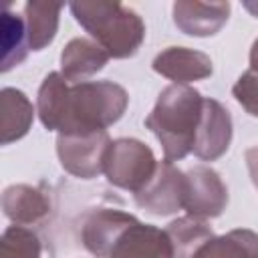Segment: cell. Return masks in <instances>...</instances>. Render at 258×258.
<instances>
[{"instance_id":"obj_1","label":"cell","mask_w":258,"mask_h":258,"mask_svg":"<svg viewBox=\"0 0 258 258\" xmlns=\"http://www.w3.org/2000/svg\"><path fill=\"white\" fill-rule=\"evenodd\" d=\"M202 109L204 97L189 85H169L159 93L145 127L161 143L165 161L173 163L191 153Z\"/></svg>"},{"instance_id":"obj_2","label":"cell","mask_w":258,"mask_h":258,"mask_svg":"<svg viewBox=\"0 0 258 258\" xmlns=\"http://www.w3.org/2000/svg\"><path fill=\"white\" fill-rule=\"evenodd\" d=\"M75 20L99 42L109 56L129 58L137 54L145 40V22L141 16L119 2H71Z\"/></svg>"},{"instance_id":"obj_3","label":"cell","mask_w":258,"mask_h":258,"mask_svg":"<svg viewBox=\"0 0 258 258\" xmlns=\"http://www.w3.org/2000/svg\"><path fill=\"white\" fill-rule=\"evenodd\" d=\"M129 105L127 91L113 81H85L69 87L58 133H95L115 125Z\"/></svg>"},{"instance_id":"obj_4","label":"cell","mask_w":258,"mask_h":258,"mask_svg":"<svg viewBox=\"0 0 258 258\" xmlns=\"http://www.w3.org/2000/svg\"><path fill=\"white\" fill-rule=\"evenodd\" d=\"M157 161L149 145L133 137H119L107 149L103 173L111 185L137 194L151 179Z\"/></svg>"},{"instance_id":"obj_5","label":"cell","mask_w":258,"mask_h":258,"mask_svg":"<svg viewBox=\"0 0 258 258\" xmlns=\"http://www.w3.org/2000/svg\"><path fill=\"white\" fill-rule=\"evenodd\" d=\"M111 145L107 131L58 133L56 155L60 167L81 179H93L105 169V155Z\"/></svg>"},{"instance_id":"obj_6","label":"cell","mask_w":258,"mask_h":258,"mask_svg":"<svg viewBox=\"0 0 258 258\" xmlns=\"http://www.w3.org/2000/svg\"><path fill=\"white\" fill-rule=\"evenodd\" d=\"M135 204L151 216H171L183 208L185 173L171 161H157L151 179L137 191Z\"/></svg>"},{"instance_id":"obj_7","label":"cell","mask_w":258,"mask_h":258,"mask_svg":"<svg viewBox=\"0 0 258 258\" xmlns=\"http://www.w3.org/2000/svg\"><path fill=\"white\" fill-rule=\"evenodd\" d=\"M228 206V187L220 173L208 165H196L185 171L183 210L187 216L210 220L222 216Z\"/></svg>"},{"instance_id":"obj_8","label":"cell","mask_w":258,"mask_h":258,"mask_svg":"<svg viewBox=\"0 0 258 258\" xmlns=\"http://www.w3.org/2000/svg\"><path fill=\"white\" fill-rule=\"evenodd\" d=\"M232 115L216 99L204 97L202 119L198 125L191 153L202 161L220 159L232 143Z\"/></svg>"},{"instance_id":"obj_9","label":"cell","mask_w":258,"mask_h":258,"mask_svg":"<svg viewBox=\"0 0 258 258\" xmlns=\"http://www.w3.org/2000/svg\"><path fill=\"white\" fill-rule=\"evenodd\" d=\"M133 214L115 208H99L91 212L81 228L83 246L97 258H109L119 236L135 222Z\"/></svg>"},{"instance_id":"obj_10","label":"cell","mask_w":258,"mask_h":258,"mask_svg":"<svg viewBox=\"0 0 258 258\" xmlns=\"http://www.w3.org/2000/svg\"><path fill=\"white\" fill-rule=\"evenodd\" d=\"M153 71L173 85H187L194 81L208 79L214 73L212 58L196 48L187 46H167L163 48L151 62Z\"/></svg>"},{"instance_id":"obj_11","label":"cell","mask_w":258,"mask_h":258,"mask_svg":"<svg viewBox=\"0 0 258 258\" xmlns=\"http://www.w3.org/2000/svg\"><path fill=\"white\" fill-rule=\"evenodd\" d=\"M109 258H175L165 230L135 220L115 242Z\"/></svg>"},{"instance_id":"obj_12","label":"cell","mask_w":258,"mask_h":258,"mask_svg":"<svg viewBox=\"0 0 258 258\" xmlns=\"http://www.w3.org/2000/svg\"><path fill=\"white\" fill-rule=\"evenodd\" d=\"M173 24L187 36H214L230 16V2H189L179 0L171 8Z\"/></svg>"},{"instance_id":"obj_13","label":"cell","mask_w":258,"mask_h":258,"mask_svg":"<svg viewBox=\"0 0 258 258\" xmlns=\"http://www.w3.org/2000/svg\"><path fill=\"white\" fill-rule=\"evenodd\" d=\"M109 52L91 38H71L60 52V75L67 83H85L89 77L105 69Z\"/></svg>"},{"instance_id":"obj_14","label":"cell","mask_w":258,"mask_h":258,"mask_svg":"<svg viewBox=\"0 0 258 258\" xmlns=\"http://www.w3.org/2000/svg\"><path fill=\"white\" fill-rule=\"evenodd\" d=\"M2 210L4 216L16 226H32L50 214V202L38 187L14 183L2 194Z\"/></svg>"},{"instance_id":"obj_15","label":"cell","mask_w":258,"mask_h":258,"mask_svg":"<svg viewBox=\"0 0 258 258\" xmlns=\"http://www.w3.org/2000/svg\"><path fill=\"white\" fill-rule=\"evenodd\" d=\"M2 103V145L22 139L34 121V107L30 99L14 87H4L0 93Z\"/></svg>"},{"instance_id":"obj_16","label":"cell","mask_w":258,"mask_h":258,"mask_svg":"<svg viewBox=\"0 0 258 258\" xmlns=\"http://www.w3.org/2000/svg\"><path fill=\"white\" fill-rule=\"evenodd\" d=\"M60 10H62L60 2L30 0L24 4V26H26V40L30 50H42L54 40L58 32Z\"/></svg>"},{"instance_id":"obj_17","label":"cell","mask_w":258,"mask_h":258,"mask_svg":"<svg viewBox=\"0 0 258 258\" xmlns=\"http://www.w3.org/2000/svg\"><path fill=\"white\" fill-rule=\"evenodd\" d=\"M194 258H258V234L248 228H236L210 238Z\"/></svg>"},{"instance_id":"obj_18","label":"cell","mask_w":258,"mask_h":258,"mask_svg":"<svg viewBox=\"0 0 258 258\" xmlns=\"http://www.w3.org/2000/svg\"><path fill=\"white\" fill-rule=\"evenodd\" d=\"M69 95V83L60 73H48L38 89L36 111L40 123L48 131H58L64 115V103Z\"/></svg>"},{"instance_id":"obj_19","label":"cell","mask_w":258,"mask_h":258,"mask_svg":"<svg viewBox=\"0 0 258 258\" xmlns=\"http://www.w3.org/2000/svg\"><path fill=\"white\" fill-rule=\"evenodd\" d=\"M165 232H167L169 242L173 246L175 258H194V254L210 238H214V232L206 224V220H200L194 216H183V218L169 222Z\"/></svg>"},{"instance_id":"obj_20","label":"cell","mask_w":258,"mask_h":258,"mask_svg":"<svg viewBox=\"0 0 258 258\" xmlns=\"http://www.w3.org/2000/svg\"><path fill=\"white\" fill-rule=\"evenodd\" d=\"M26 26L24 18L4 10L2 14V73H8L16 64H20L28 52Z\"/></svg>"},{"instance_id":"obj_21","label":"cell","mask_w":258,"mask_h":258,"mask_svg":"<svg viewBox=\"0 0 258 258\" xmlns=\"http://www.w3.org/2000/svg\"><path fill=\"white\" fill-rule=\"evenodd\" d=\"M38 236L24 226H8L0 238V258H40Z\"/></svg>"},{"instance_id":"obj_22","label":"cell","mask_w":258,"mask_h":258,"mask_svg":"<svg viewBox=\"0 0 258 258\" xmlns=\"http://www.w3.org/2000/svg\"><path fill=\"white\" fill-rule=\"evenodd\" d=\"M232 95L248 115L258 117V38L250 46V64L234 83Z\"/></svg>"},{"instance_id":"obj_23","label":"cell","mask_w":258,"mask_h":258,"mask_svg":"<svg viewBox=\"0 0 258 258\" xmlns=\"http://www.w3.org/2000/svg\"><path fill=\"white\" fill-rule=\"evenodd\" d=\"M244 159H246V167H248V173H250V179L254 183V187L258 189V145L246 149L244 153Z\"/></svg>"},{"instance_id":"obj_24","label":"cell","mask_w":258,"mask_h":258,"mask_svg":"<svg viewBox=\"0 0 258 258\" xmlns=\"http://www.w3.org/2000/svg\"><path fill=\"white\" fill-rule=\"evenodd\" d=\"M244 8H246V10H250V12L258 18V2H244Z\"/></svg>"}]
</instances>
